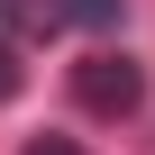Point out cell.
<instances>
[{
  "label": "cell",
  "instance_id": "7a4b0ae2",
  "mask_svg": "<svg viewBox=\"0 0 155 155\" xmlns=\"http://www.w3.org/2000/svg\"><path fill=\"white\" fill-rule=\"evenodd\" d=\"M0 18L28 28V37H46V28H64V0H0Z\"/></svg>",
  "mask_w": 155,
  "mask_h": 155
},
{
  "label": "cell",
  "instance_id": "6da1fadb",
  "mask_svg": "<svg viewBox=\"0 0 155 155\" xmlns=\"http://www.w3.org/2000/svg\"><path fill=\"white\" fill-rule=\"evenodd\" d=\"M73 101H82L91 119H137L146 110V64H128V55H82L73 64Z\"/></svg>",
  "mask_w": 155,
  "mask_h": 155
},
{
  "label": "cell",
  "instance_id": "277c9868",
  "mask_svg": "<svg viewBox=\"0 0 155 155\" xmlns=\"http://www.w3.org/2000/svg\"><path fill=\"white\" fill-rule=\"evenodd\" d=\"M18 82H28V73H18V55L0 46V101H18Z\"/></svg>",
  "mask_w": 155,
  "mask_h": 155
},
{
  "label": "cell",
  "instance_id": "3957f363",
  "mask_svg": "<svg viewBox=\"0 0 155 155\" xmlns=\"http://www.w3.org/2000/svg\"><path fill=\"white\" fill-rule=\"evenodd\" d=\"M119 9H128V0H64V18H91V28H110Z\"/></svg>",
  "mask_w": 155,
  "mask_h": 155
},
{
  "label": "cell",
  "instance_id": "5b68a950",
  "mask_svg": "<svg viewBox=\"0 0 155 155\" xmlns=\"http://www.w3.org/2000/svg\"><path fill=\"white\" fill-rule=\"evenodd\" d=\"M28 155H82L73 137H28Z\"/></svg>",
  "mask_w": 155,
  "mask_h": 155
}]
</instances>
